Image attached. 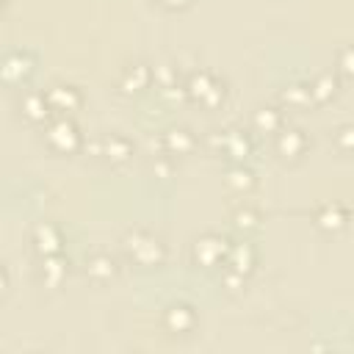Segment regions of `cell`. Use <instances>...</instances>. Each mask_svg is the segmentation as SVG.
I'll use <instances>...</instances> for the list:
<instances>
[{
	"label": "cell",
	"instance_id": "cell-1",
	"mask_svg": "<svg viewBox=\"0 0 354 354\" xmlns=\"http://www.w3.org/2000/svg\"><path fill=\"white\" fill-rule=\"evenodd\" d=\"M44 138L55 152H75L80 147V130L66 113H55L47 119Z\"/></svg>",
	"mask_w": 354,
	"mask_h": 354
},
{
	"label": "cell",
	"instance_id": "cell-2",
	"mask_svg": "<svg viewBox=\"0 0 354 354\" xmlns=\"http://www.w3.org/2000/svg\"><path fill=\"white\" fill-rule=\"evenodd\" d=\"M124 249H127V254L138 263V266H160L163 263V243L155 238V235H149V232H144V230H136V232H130L127 238H124Z\"/></svg>",
	"mask_w": 354,
	"mask_h": 354
},
{
	"label": "cell",
	"instance_id": "cell-3",
	"mask_svg": "<svg viewBox=\"0 0 354 354\" xmlns=\"http://www.w3.org/2000/svg\"><path fill=\"white\" fill-rule=\"evenodd\" d=\"M185 94H191L194 100H199L202 105H207V108H213V105H218L221 100H224V83L213 75V72H194L191 77H188V83H185Z\"/></svg>",
	"mask_w": 354,
	"mask_h": 354
},
{
	"label": "cell",
	"instance_id": "cell-4",
	"mask_svg": "<svg viewBox=\"0 0 354 354\" xmlns=\"http://www.w3.org/2000/svg\"><path fill=\"white\" fill-rule=\"evenodd\" d=\"M227 254H230V246H227V238H221V235H202L194 243V260L199 266L227 263Z\"/></svg>",
	"mask_w": 354,
	"mask_h": 354
},
{
	"label": "cell",
	"instance_id": "cell-5",
	"mask_svg": "<svg viewBox=\"0 0 354 354\" xmlns=\"http://www.w3.org/2000/svg\"><path fill=\"white\" fill-rule=\"evenodd\" d=\"M163 326L171 332V335H188L194 326H196V313L191 304L185 301H174L163 310Z\"/></svg>",
	"mask_w": 354,
	"mask_h": 354
},
{
	"label": "cell",
	"instance_id": "cell-6",
	"mask_svg": "<svg viewBox=\"0 0 354 354\" xmlns=\"http://www.w3.org/2000/svg\"><path fill=\"white\" fill-rule=\"evenodd\" d=\"M277 152L285 158V160H296V158H301L304 155V149H307V133L301 130V127H279V133H277Z\"/></svg>",
	"mask_w": 354,
	"mask_h": 354
},
{
	"label": "cell",
	"instance_id": "cell-7",
	"mask_svg": "<svg viewBox=\"0 0 354 354\" xmlns=\"http://www.w3.org/2000/svg\"><path fill=\"white\" fill-rule=\"evenodd\" d=\"M252 266H254V249L249 243L230 246V254H227V279L243 282V277L252 271Z\"/></svg>",
	"mask_w": 354,
	"mask_h": 354
},
{
	"label": "cell",
	"instance_id": "cell-8",
	"mask_svg": "<svg viewBox=\"0 0 354 354\" xmlns=\"http://www.w3.org/2000/svg\"><path fill=\"white\" fill-rule=\"evenodd\" d=\"M33 69V55L28 50H11L3 58V80L6 83H22Z\"/></svg>",
	"mask_w": 354,
	"mask_h": 354
},
{
	"label": "cell",
	"instance_id": "cell-9",
	"mask_svg": "<svg viewBox=\"0 0 354 354\" xmlns=\"http://www.w3.org/2000/svg\"><path fill=\"white\" fill-rule=\"evenodd\" d=\"M44 94H47V102H50L53 113H69V111H75V108L83 102L80 91H77L75 86H69V83H58V86H50Z\"/></svg>",
	"mask_w": 354,
	"mask_h": 354
},
{
	"label": "cell",
	"instance_id": "cell-10",
	"mask_svg": "<svg viewBox=\"0 0 354 354\" xmlns=\"http://www.w3.org/2000/svg\"><path fill=\"white\" fill-rule=\"evenodd\" d=\"M19 113L28 119V122H47L53 108L47 102V94L44 91H25L19 97Z\"/></svg>",
	"mask_w": 354,
	"mask_h": 354
},
{
	"label": "cell",
	"instance_id": "cell-11",
	"mask_svg": "<svg viewBox=\"0 0 354 354\" xmlns=\"http://www.w3.org/2000/svg\"><path fill=\"white\" fill-rule=\"evenodd\" d=\"M149 80H152V72L147 64H127L119 75V88L124 94H138L149 86Z\"/></svg>",
	"mask_w": 354,
	"mask_h": 354
},
{
	"label": "cell",
	"instance_id": "cell-12",
	"mask_svg": "<svg viewBox=\"0 0 354 354\" xmlns=\"http://www.w3.org/2000/svg\"><path fill=\"white\" fill-rule=\"evenodd\" d=\"M100 155H102L105 160H111V163H124V160L133 155V147H130V141H127L124 136L108 133V136H102V141H100Z\"/></svg>",
	"mask_w": 354,
	"mask_h": 354
},
{
	"label": "cell",
	"instance_id": "cell-13",
	"mask_svg": "<svg viewBox=\"0 0 354 354\" xmlns=\"http://www.w3.org/2000/svg\"><path fill=\"white\" fill-rule=\"evenodd\" d=\"M66 268H69V263H66V257H64L61 252L44 254V257H41V266H39V277H41V282H44L47 288H55V285H61V279L66 277Z\"/></svg>",
	"mask_w": 354,
	"mask_h": 354
},
{
	"label": "cell",
	"instance_id": "cell-14",
	"mask_svg": "<svg viewBox=\"0 0 354 354\" xmlns=\"http://www.w3.org/2000/svg\"><path fill=\"white\" fill-rule=\"evenodd\" d=\"M313 218H315V224H318L321 230H340V227H346L348 213H346L343 205H337V202H326V205L315 207Z\"/></svg>",
	"mask_w": 354,
	"mask_h": 354
},
{
	"label": "cell",
	"instance_id": "cell-15",
	"mask_svg": "<svg viewBox=\"0 0 354 354\" xmlns=\"http://www.w3.org/2000/svg\"><path fill=\"white\" fill-rule=\"evenodd\" d=\"M33 249L44 257V254H55V252H61V232H58V227H53V224H36V230H33Z\"/></svg>",
	"mask_w": 354,
	"mask_h": 354
},
{
	"label": "cell",
	"instance_id": "cell-16",
	"mask_svg": "<svg viewBox=\"0 0 354 354\" xmlns=\"http://www.w3.org/2000/svg\"><path fill=\"white\" fill-rule=\"evenodd\" d=\"M86 274L91 279H97V282H105V279H111L116 274V263H113V257L108 252H91L86 257Z\"/></svg>",
	"mask_w": 354,
	"mask_h": 354
},
{
	"label": "cell",
	"instance_id": "cell-17",
	"mask_svg": "<svg viewBox=\"0 0 354 354\" xmlns=\"http://www.w3.org/2000/svg\"><path fill=\"white\" fill-rule=\"evenodd\" d=\"M163 144H166V149H169V152L183 155V152H188V149L196 144V138H194V136H191V130H185V127H171V130H166Z\"/></svg>",
	"mask_w": 354,
	"mask_h": 354
},
{
	"label": "cell",
	"instance_id": "cell-18",
	"mask_svg": "<svg viewBox=\"0 0 354 354\" xmlns=\"http://www.w3.org/2000/svg\"><path fill=\"white\" fill-rule=\"evenodd\" d=\"M335 88H337V80H335L332 72H321V75H315V80L310 83V94H313V100H318V102L329 100V97L335 94Z\"/></svg>",
	"mask_w": 354,
	"mask_h": 354
},
{
	"label": "cell",
	"instance_id": "cell-19",
	"mask_svg": "<svg viewBox=\"0 0 354 354\" xmlns=\"http://www.w3.org/2000/svg\"><path fill=\"white\" fill-rule=\"evenodd\" d=\"M218 133H221V147H224V152H230V155H235V158H241V155L249 152V138H246L243 133H238V130H218Z\"/></svg>",
	"mask_w": 354,
	"mask_h": 354
},
{
	"label": "cell",
	"instance_id": "cell-20",
	"mask_svg": "<svg viewBox=\"0 0 354 354\" xmlns=\"http://www.w3.org/2000/svg\"><path fill=\"white\" fill-rule=\"evenodd\" d=\"M254 127L257 130H266V133L279 130L282 127V113L277 108H257L254 111Z\"/></svg>",
	"mask_w": 354,
	"mask_h": 354
},
{
	"label": "cell",
	"instance_id": "cell-21",
	"mask_svg": "<svg viewBox=\"0 0 354 354\" xmlns=\"http://www.w3.org/2000/svg\"><path fill=\"white\" fill-rule=\"evenodd\" d=\"M282 97H285V102H290V105H307V102L313 100L310 83H307V86H304V83H293V86H288V88L282 91Z\"/></svg>",
	"mask_w": 354,
	"mask_h": 354
},
{
	"label": "cell",
	"instance_id": "cell-22",
	"mask_svg": "<svg viewBox=\"0 0 354 354\" xmlns=\"http://www.w3.org/2000/svg\"><path fill=\"white\" fill-rule=\"evenodd\" d=\"M254 174L249 171V169H243V166H232L230 169V177H227V183L232 185V188H249L254 180H252Z\"/></svg>",
	"mask_w": 354,
	"mask_h": 354
},
{
	"label": "cell",
	"instance_id": "cell-23",
	"mask_svg": "<svg viewBox=\"0 0 354 354\" xmlns=\"http://www.w3.org/2000/svg\"><path fill=\"white\" fill-rule=\"evenodd\" d=\"M335 141H337L340 149H354V124H343V127L337 130Z\"/></svg>",
	"mask_w": 354,
	"mask_h": 354
},
{
	"label": "cell",
	"instance_id": "cell-24",
	"mask_svg": "<svg viewBox=\"0 0 354 354\" xmlns=\"http://www.w3.org/2000/svg\"><path fill=\"white\" fill-rule=\"evenodd\" d=\"M337 66L346 72V75H354V44L343 47L340 55H337Z\"/></svg>",
	"mask_w": 354,
	"mask_h": 354
},
{
	"label": "cell",
	"instance_id": "cell-25",
	"mask_svg": "<svg viewBox=\"0 0 354 354\" xmlns=\"http://www.w3.org/2000/svg\"><path fill=\"white\" fill-rule=\"evenodd\" d=\"M257 221V213L252 207H243V210H235V224L238 227H254Z\"/></svg>",
	"mask_w": 354,
	"mask_h": 354
},
{
	"label": "cell",
	"instance_id": "cell-26",
	"mask_svg": "<svg viewBox=\"0 0 354 354\" xmlns=\"http://www.w3.org/2000/svg\"><path fill=\"white\" fill-rule=\"evenodd\" d=\"M158 3H163L166 8H183V6H188L191 0H158Z\"/></svg>",
	"mask_w": 354,
	"mask_h": 354
}]
</instances>
